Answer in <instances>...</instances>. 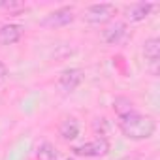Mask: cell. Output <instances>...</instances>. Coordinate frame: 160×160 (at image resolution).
<instances>
[{
  "instance_id": "6da1fadb",
  "label": "cell",
  "mask_w": 160,
  "mask_h": 160,
  "mask_svg": "<svg viewBox=\"0 0 160 160\" xmlns=\"http://www.w3.org/2000/svg\"><path fill=\"white\" fill-rule=\"evenodd\" d=\"M119 128L121 132L134 141H143V139H151L156 132V122L152 117L149 115H141L138 111H132L128 115L119 117Z\"/></svg>"
},
{
  "instance_id": "277c9868",
  "label": "cell",
  "mask_w": 160,
  "mask_h": 160,
  "mask_svg": "<svg viewBox=\"0 0 160 160\" xmlns=\"http://www.w3.org/2000/svg\"><path fill=\"white\" fill-rule=\"evenodd\" d=\"M83 81V70L81 68H66L58 75V89L62 92H73Z\"/></svg>"
},
{
  "instance_id": "8fae6325",
  "label": "cell",
  "mask_w": 160,
  "mask_h": 160,
  "mask_svg": "<svg viewBox=\"0 0 160 160\" xmlns=\"http://www.w3.org/2000/svg\"><path fill=\"white\" fill-rule=\"evenodd\" d=\"M113 109H115V113H117L119 117H122V115H128V113L136 111V109H134V102H132V100H128V98H124V96L115 98V102H113Z\"/></svg>"
},
{
  "instance_id": "7a4b0ae2",
  "label": "cell",
  "mask_w": 160,
  "mask_h": 160,
  "mask_svg": "<svg viewBox=\"0 0 160 160\" xmlns=\"http://www.w3.org/2000/svg\"><path fill=\"white\" fill-rule=\"evenodd\" d=\"M115 12L117 10L113 4H92L83 12V21H87L91 25H104V23L111 21Z\"/></svg>"
},
{
  "instance_id": "8992f818",
  "label": "cell",
  "mask_w": 160,
  "mask_h": 160,
  "mask_svg": "<svg viewBox=\"0 0 160 160\" xmlns=\"http://www.w3.org/2000/svg\"><path fill=\"white\" fill-rule=\"evenodd\" d=\"M154 8H156V4H151V2H136L124 10V17L130 23H139V21L147 19Z\"/></svg>"
},
{
  "instance_id": "5b68a950",
  "label": "cell",
  "mask_w": 160,
  "mask_h": 160,
  "mask_svg": "<svg viewBox=\"0 0 160 160\" xmlns=\"http://www.w3.org/2000/svg\"><path fill=\"white\" fill-rule=\"evenodd\" d=\"M73 8L70 6H64V8H58L55 12H51L49 15H45V19L42 21L43 27H49V28H58V27H66L73 21Z\"/></svg>"
},
{
  "instance_id": "ba28073f",
  "label": "cell",
  "mask_w": 160,
  "mask_h": 160,
  "mask_svg": "<svg viewBox=\"0 0 160 160\" xmlns=\"http://www.w3.org/2000/svg\"><path fill=\"white\" fill-rule=\"evenodd\" d=\"M124 36H126V25H124L122 21H115V23H111V25L104 30V40H106V43H109V45L119 43Z\"/></svg>"
},
{
  "instance_id": "3957f363",
  "label": "cell",
  "mask_w": 160,
  "mask_h": 160,
  "mask_svg": "<svg viewBox=\"0 0 160 160\" xmlns=\"http://www.w3.org/2000/svg\"><path fill=\"white\" fill-rule=\"evenodd\" d=\"M72 152L75 156H87V158H96V156H106L109 152V143L106 138H96L89 143L77 145L72 149Z\"/></svg>"
},
{
  "instance_id": "4fadbf2b",
  "label": "cell",
  "mask_w": 160,
  "mask_h": 160,
  "mask_svg": "<svg viewBox=\"0 0 160 160\" xmlns=\"http://www.w3.org/2000/svg\"><path fill=\"white\" fill-rule=\"evenodd\" d=\"M0 8L10 10V12H17V10H23L25 4H23V2H17V0H13V2H0Z\"/></svg>"
},
{
  "instance_id": "5bb4252c",
  "label": "cell",
  "mask_w": 160,
  "mask_h": 160,
  "mask_svg": "<svg viewBox=\"0 0 160 160\" xmlns=\"http://www.w3.org/2000/svg\"><path fill=\"white\" fill-rule=\"evenodd\" d=\"M6 73H8V70H6V66H4L2 62H0V83H2V81H4V79H6Z\"/></svg>"
},
{
  "instance_id": "7c38bea8",
  "label": "cell",
  "mask_w": 160,
  "mask_h": 160,
  "mask_svg": "<svg viewBox=\"0 0 160 160\" xmlns=\"http://www.w3.org/2000/svg\"><path fill=\"white\" fill-rule=\"evenodd\" d=\"M57 149L51 145V143H47V141H43L38 149H36V158L38 160H57Z\"/></svg>"
},
{
  "instance_id": "9a60e30c",
  "label": "cell",
  "mask_w": 160,
  "mask_h": 160,
  "mask_svg": "<svg viewBox=\"0 0 160 160\" xmlns=\"http://www.w3.org/2000/svg\"><path fill=\"white\" fill-rule=\"evenodd\" d=\"M66 160H73V158H66Z\"/></svg>"
},
{
  "instance_id": "52a82bcc",
  "label": "cell",
  "mask_w": 160,
  "mask_h": 160,
  "mask_svg": "<svg viewBox=\"0 0 160 160\" xmlns=\"http://www.w3.org/2000/svg\"><path fill=\"white\" fill-rule=\"evenodd\" d=\"M23 28L19 25H2L0 27V45H13L21 40Z\"/></svg>"
},
{
  "instance_id": "30bf717a",
  "label": "cell",
  "mask_w": 160,
  "mask_h": 160,
  "mask_svg": "<svg viewBox=\"0 0 160 160\" xmlns=\"http://www.w3.org/2000/svg\"><path fill=\"white\" fill-rule=\"evenodd\" d=\"M143 55H145V58H147V62L151 66H156L158 58H160V40L158 38L145 40V43H143Z\"/></svg>"
},
{
  "instance_id": "9c48e42d",
  "label": "cell",
  "mask_w": 160,
  "mask_h": 160,
  "mask_svg": "<svg viewBox=\"0 0 160 160\" xmlns=\"http://www.w3.org/2000/svg\"><path fill=\"white\" fill-rule=\"evenodd\" d=\"M58 136H60L64 141H73V139L79 136V122H77V119H73V117L64 119V121L60 122Z\"/></svg>"
}]
</instances>
